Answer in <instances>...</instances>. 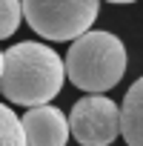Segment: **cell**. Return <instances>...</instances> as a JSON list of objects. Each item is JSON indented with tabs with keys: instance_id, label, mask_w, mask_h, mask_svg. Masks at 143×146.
<instances>
[{
	"instance_id": "6da1fadb",
	"label": "cell",
	"mask_w": 143,
	"mask_h": 146,
	"mask_svg": "<svg viewBox=\"0 0 143 146\" xmlns=\"http://www.w3.org/2000/svg\"><path fill=\"white\" fill-rule=\"evenodd\" d=\"M66 80V69L60 54L52 46L23 40L3 52L0 92L9 103L20 106H43L60 95Z\"/></svg>"
},
{
	"instance_id": "52a82bcc",
	"label": "cell",
	"mask_w": 143,
	"mask_h": 146,
	"mask_svg": "<svg viewBox=\"0 0 143 146\" xmlns=\"http://www.w3.org/2000/svg\"><path fill=\"white\" fill-rule=\"evenodd\" d=\"M0 146H26L20 117L6 103H0Z\"/></svg>"
},
{
	"instance_id": "9c48e42d",
	"label": "cell",
	"mask_w": 143,
	"mask_h": 146,
	"mask_svg": "<svg viewBox=\"0 0 143 146\" xmlns=\"http://www.w3.org/2000/svg\"><path fill=\"white\" fill-rule=\"evenodd\" d=\"M109 3H137V0H109Z\"/></svg>"
},
{
	"instance_id": "8992f818",
	"label": "cell",
	"mask_w": 143,
	"mask_h": 146,
	"mask_svg": "<svg viewBox=\"0 0 143 146\" xmlns=\"http://www.w3.org/2000/svg\"><path fill=\"white\" fill-rule=\"evenodd\" d=\"M120 135L126 146H143V78H137L120 106Z\"/></svg>"
},
{
	"instance_id": "ba28073f",
	"label": "cell",
	"mask_w": 143,
	"mask_h": 146,
	"mask_svg": "<svg viewBox=\"0 0 143 146\" xmlns=\"http://www.w3.org/2000/svg\"><path fill=\"white\" fill-rule=\"evenodd\" d=\"M20 17H23L20 0H0V40H6L17 32Z\"/></svg>"
},
{
	"instance_id": "277c9868",
	"label": "cell",
	"mask_w": 143,
	"mask_h": 146,
	"mask_svg": "<svg viewBox=\"0 0 143 146\" xmlns=\"http://www.w3.org/2000/svg\"><path fill=\"white\" fill-rule=\"evenodd\" d=\"M69 135L80 146H112L120 137V106L106 95H86L69 112Z\"/></svg>"
},
{
	"instance_id": "5b68a950",
	"label": "cell",
	"mask_w": 143,
	"mask_h": 146,
	"mask_svg": "<svg viewBox=\"0 0 143 146\" xmlns=\"http://www.w3.org/2000/svg\"><path fill=\"white\" fill-rule=\"evenodd\" d=\"M23 137L26 146H66L69 140V120L57 106H32L23 117Z\"/></svg>"
},
{
	"instance_id": "7a4b0ae2",
	"label": "cell",
	"mask_w": 143,
	"mask_h": 146,
	"mask_svg": "<svg viewBox=\"0 0 143 146\" xmlns=\"http://www.w3.org/2000/svg\"><path fill=\"white\" fill-rule=\"evenodd\" d=\"M66 78L80 92H109L126 75V46L112 32H83L72 40L66 54Z\"/></svg>"
},
{
	"instance_id": "30bf717a",
	"label": "cell",
	"mask_w": 143,
	"mask_h": 146,
	"mask_svg": "<svg viewBox=\"0 0 143 146\" xmlns=\"http://www.w3.org/2000/svg\"><path fill=\"white\" fill-rule=\"evenodd\" d=\"M0 72H3V52H0Z\"/></svg>"
},
{
	"instance_id": "3957f363",
	"label": "cell",
	"mask_w": 143,
	"mask_h": 146,
	"mask_svg": "<svg viewBox=\"0 0 143 146\" xmlns=\"http://www.w3.org/2000/svg\"><path fill=\"white\" fill-rule=\"evenodd\" d=\"M26 23L46 40H75L92 29L100 0H20Z\"/></svg>"
}]
</instances>
